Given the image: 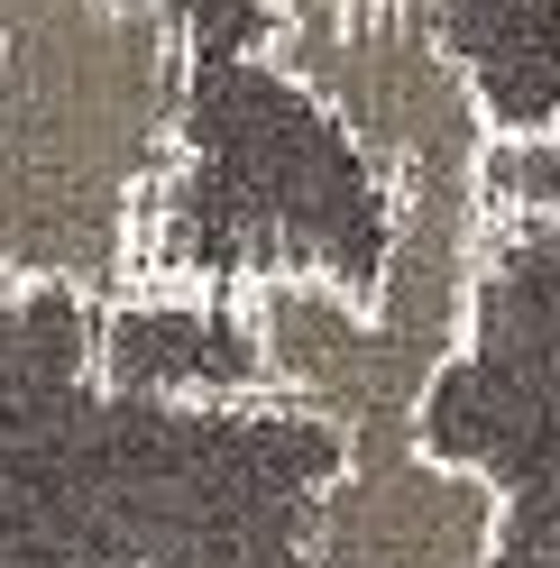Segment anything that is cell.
Wrapping results in <instances>:
<instances>
[{"label":"cell","mask_w":560,"mask_h":568,"mask_svg":"<svg viewBox=\"0 0 560 568\" xmlns=\"http://www.w3.org/2000/svg\"><path fill=\"white\" fill-rule=\"evenodd\" d=\"M514 486L432 432L331 449L294 505V568H506Z\"/></svg>","instance_id":"cell-4"},{"label":"cell","mask_w":560,"mask_h":568,"mask_svg":"<svg viewBox=\"0 0 560 568\" xmlns=\"http://www.w3.org/2000/svg\"><path fill=\"white\" fill-rule=\"evenodd\" d=\"M184 101V0H0V294L157 284Z\"/></svg>","instance_id":"cell-1"},{"label":"cell","mask_w":560,"mask_h":568,"mask_svg":"<svg viewBox=\"0 0 560 568\" xmlns=\"http://www.w3.org/2000/svg\"><path fill=\"white\" fill-rule=\"evenodd\" d=\"M258 19H359V10H413V19H441V0H249Z\"/></svg>","instance_id":"cell-5"},{"label":"cell","mask_w":560,"mask_h":568,"mask_svg":"<svg viewBox=\"0 0 560 568\" xmlns=\"http://www.w3.org/2000/svg\"><path fill=\"white\" fill-rule=\"evenodd\" d=\"M542 184H396L377 193V275L322 257H249L221 284L230 404L312 422L331 449L432 432L441 385L478 358L487 294L533 230Z\"/></svg>","instance_id":"cell-2"},{"label":"cell","mask_w":560,"mask_h":568,"mask_svg":"<svg viewBox=\"0 0 560 568\" xmlns=\"http://www.w3.org/2000/svg\"><path fill=\"white\" fill-rule=\"evenodd\" d=\"M249 64L286 83L377 193L396 184H533V129L497 111L487 74L450 47L441 19L359 10V19H258Z\"/></svg>","instance_id":"cell-3"}]
</instances>
